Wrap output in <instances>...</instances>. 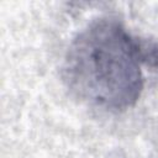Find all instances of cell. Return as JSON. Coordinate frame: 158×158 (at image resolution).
<instances>
[{
    "instance_id": "1",
    "label": "cell",
    "mask_w": 158,
    "mask_h": 158,
    "mask_svg": "<svg viewBox=\"0 0 158 158\" xmlns=\"http://www.w3.org/2000/svg\"><path fill=\"white\" fill-rule=\"evenodd\" d=\"M143 65L158 68V46L138 41L116 20L99 19L73 40L63 72L68 88L81 100L122 111L141 96Z\"/></svg>"
}]
</instances>
